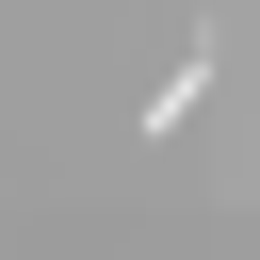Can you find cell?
Masks as SVG:
<instances>
[{
  "label": "cell",
  "mask_w": 260,
  "mask_h": 260,
  "mask_svg": "<svg viewBox=\"0 0 260 260\" xmlns=\"http://www.w3.org/2000/svg\"><path fill=\"white\" fill-rule=\"evenodd\" d=\"M195 98H211V32H195V49H179V65H162V81H146V98H130V130H179V114H195Z\"/></svg>",
  "instance_id": "6da1fadb"
}]
</instances>
